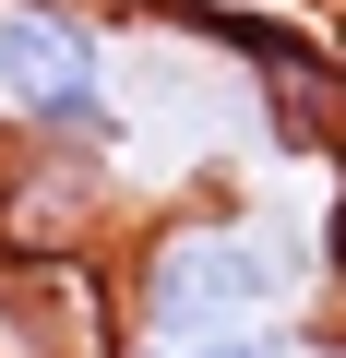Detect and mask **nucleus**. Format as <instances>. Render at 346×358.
Here are the masks:
<instances>
[{"mask_svg":"<svg viewBox=\"0 0 346 358\" xmlns=\"http://www.w3.org/2000/svg\"><path fill=\"white\" fill-rule=\"evenodd\" d=\"M322 251H334V215L298 227V215H275V203H227V192H215V203H180V215H155V227L131 239L120 299H131V334H143V346L287 334V322L310 310V287L334 275Z\"/></svg>","mask_w":346,"mask_h":358,"instance_id":"1","label":"nucleus"},{"mask_svg":"<svg viewBox=\"0 0 346 358\" xmlns=\"http://www.w3.org/2000/svg\"><path fill=\"white\" fill-rule=\"evenodd\" d=\"M0 120L72 167L131 143V96H120L108 24L84 0H0Z\"/></svg>","mask_w":346,"mask_h":358,"instance_id":"2","label":"nucleus"},{"mask_svg":"<svg viewBox=\"0 0 346 358\" xmlns=\"http://www.w3.org/2000/svg\"><path fill=\"white\" fill-rule=\"evenodd\" d=\"M120 358H287V334H192V346H120Z\"/></svg>","mask_w":346,"mask_h":358,"instance_id":"3","label":"nucleus"},{"mask_svg":"<svg viewBox=\"0 0 346 358\" xmlns=\"http://www.w3.org/2000/svg\"><path fill=\"white\" fill-rule=\"evenodd\" d=\"M334 263H346V155H334Z\"/></svg>","mask_w":346,"mask_h":358,"instance_id":"4","label":"nucleus"},{"mask_svg":"<svg viewBox=\"0 0 346 358\" xmlns=\"http://www.w3.org/2000/svg\"><path fill=\"white\" fill-rule=\"evenodd\" d=\"M334 358H346V346H334Z\"/></svg>","mask_w":346,"mask_h":358,"instance_id":"5","label":"nucleus"}]
</instances>
